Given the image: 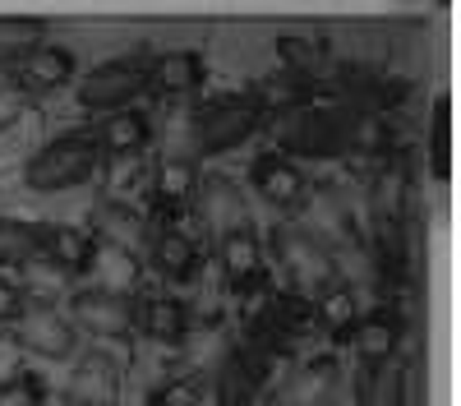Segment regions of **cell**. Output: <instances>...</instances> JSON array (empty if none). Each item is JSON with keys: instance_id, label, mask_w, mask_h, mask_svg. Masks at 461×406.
<instances>
[{"instance_id": "obj_6", "label": "cell", "mask_w": 461, "mask_h": 406, "mask_svg": "<svg viewBox=\"0 0 461 406\" xmlns=\"http://www.w3.org/2000/svg\"><path fill=\"white\" fill-rule=\"evenodd\" d=\"M65 319L79 338L97 342H130L134 332V295L111 286H79L65 301Z\"/></svg>"}, {"instance_id": "obj_26", "label": "cell", "mask_w": 461, "mask_h": 406, "mask_svg": "<svg viewBox=\"0 0 461 406\" xmlns=\"http://www.w3.org/2000/svg\"><path fill=\"white\" fill-rule=\"evenodd\" d=\"M42 42H51V28L47 19H32V14H0V65H14L28 51H37Z\"/></svg>"}, {"instance_id": "obj_33", "label": "cell", "mask_w": 461, "mask_h": 406, "mask_svg": "<svg viewBox=\"0 0 461 406\" xmlns=\"http://www.w3.org/2000/svg\"><path fill=\"white\" fill-rule=\"evenodd\" d=\"M28 310V286L14 282L10 273H0V328H10Z\"/></svg>"}, {"instance_id": "obj_15", "label": "cell", "mask_w": 461, "mask_h": 406, "mask_svg": "<svg viewBox=\"0 0 461 406\" xmlns=\"http://www.w3.org/2000/svg\"><path fill=\"white\" fill-rule=\"evenodd\" d=\"M212 245H217V264H221L226 282L236 286L240 295H245V291H258V286L267 282L263 240H258V231H254V221H249V227H236V231L217 236Z\"/></svg>"}, {"instance_id": "obj_18", "label": "cell", "mask_w": 461, "mask_h": 406, "mask_svg": "<svg viewBox=\"0 0 461 406\" xmlns=\"http://www.w3.org/2000/svg\"><path fill=\"white\" fill-rule=\"evenodd\" d=\"M203 79H208V60L194 47H171V51L148 60V93L185 97V93L203 88Z\"/></svg>"}, {"instance_id": "obj_34", "label": "cell", "mask_w": 461, "mask_h": 406, "mask_svg": "<svg viewBox=\"0 0 461 406\" xmlns=\"http://www.w3.org/2000/svg\"><path fill=\"white\" fill-rule=\"evenodd\" d=\"M23 111H28V97H19L5 79H0V134L14 130V125L23 121Z\"/></svg>"}, {"instance_id": "obj_1", "label": "cell", "mask_w": 461, "mask_h": 406, "mask_svg": "<svg viewBox=\"0 0 461 406\" xmlns=\"http://www.w3.org/2000/svg\"><path fill=\"white\" fill-rule=\"evenodd\" d=\"M273 153L291 162L346 158V111L337 102H304L273 121Z\"/></svg>"}, {"instance_id": "obj_13", "label": "cell", "mask_w": 461, "mask_h": 406, "mask_svg": "<svg viewBox=\"0 0 461 406\" xmlns=\"http://www.w3.org/2000/svg\"><path fill=\"white\" fill-rule=\"evenodd\" d=\"M37 258L65 277H84L97 258V245L84 227H69V221H37Z\"/></svg>"}, {"instance_id": "obj_2", "label": "cell", "mask_w": 461, "mask_h": 406, "mask_svg": "<svg viewBox=\"0 0 461 406\" xmlns=\"http://www.w3.org/2000/svg\"><path fill=\"white\" fill-rule=\"evenodd\" d=\"M93 176H102V148L93 134L74 130V134H56L51 143H42L37 153L23 162V185L32 194H65L79 190Z\"/></svg>"}, {"instance_id": "obj_11", "label": "cell", "mask_w": 461, "mask_h": 406, "mask_svg": "<svg viewBox=\"0 0 461 406\" xmlns=\"http://www.w3.org/2000/svg\"><path fill=\"white\" fill-rule=\"evenodd\" d=\"M249 190L267 203V208H277V212H295L304 203V194H310V176H304L300 162L282 158V153H258L249 162Z\"/></svg>"}, {"instance_id": "obj_9", "label": "cell", "mask_w": 461, "mask_h": 406, "mask_svg": "<svg viewBox=\"0 0 461 406\" xmlns=\"http://www.w3.org/2000/svg\"><path fill=\"white\" fill-rule=\"evenodd\" d=\"M10 338H14V347H23L28 356H37V360H74V351H79V332L69 328V319H65V310H56V305H37V301H28V310L10 323Z\"/></svg>"}, {"instance_id": "obj_35", "label": "cell", "mask_w": 461, "mask_h": 406, "mask_svg": "<svg viewBox=\"0 0 461 406\" xmlns=\"http://www.w3.org/2000/svg\"><path fill=\"white\" fill-rule=\"evenodd\" d=\"M267 406H277V401H267Z\"/></svg>"}, {"instance_id": "obj_17", "label": "cell", "mask_w": 461, "mask_h": 406, "mask_svg": "<svg viewBox=\"0 0 461 406\" xmlns=\"http://www.w3.org/2000/svg\"><path fill=\"white\" fill-rule=\"evenodd\" d=\"M148 264L152 273H158L162 282L180 286V282H194L199 277V264H203V254H199V240L180 231V227H158L148 236Z\"/></svg>"}, {"instance_id": "obj_32", "label": "cell", "mask_w": 461, "mask_h": 406, "mask_svg": "<svg viewBox=\"0 0 461 406\" xmlns=\"http://www.w3.org/2000/svg\"><path fill=\"white\" fill-rule=\"evenodd\" d=\"M148 406H203V383L194 374L162 379L158 388L148 392Z\"/></svg>"}, {"instance_id": "obj_20", "label": "cell", "mask_w": 461, "mask_h": 406, "mask_svg": "<svg viewBox=\"0 0 461 406\" xmlns=\"http://www.w3.org/2000/svg\"><path fill=\"white\" fill-rule=\"evenodd\" d=\"M194 208L203 212V227L212 231V240L226 236V231H236V227H249L245 194H240V185L230 180V176H199Z\"/></svg>"}, {"instance_id": "obj_23", "label": "cell", "mask_w": 461, "mask_h": 406, "mask_svg": "<svg viewBox=\"0 0 461 406\" xmlns=\"http://www.w3.org/2000/svg\"><path fill=\"white\" fill-rule=\"evenodd\" d=\"M341 392V365L332 356H314L286 379V392L277 406H332Z\"/></svg>"}, {"instance_id": "obj_30", "label": "cell", "mask_w": 461, "mask_h": 406, "mask_svg": "<svg viewBox=\"0 0 461 406\" xmlns=\"http://www.w3.org/2000/svg\"><path fill=\"white\" fill-rule=\"evenodd\" d=\"M447 111H452V97L443 93L434 102V125H429V171L438 185H447V176H452V116Z\"/></svg>"}, {"instance_id": "obj_16", "label": "cell", "mask_w": 461, "mask_h": 406, "mask_svg": "<svg viewBox=\"0 0 461 406\" xmlns=\"http://www.w3.org/2000/svg\"><path fill=\"white\" fill-rule=\"evenodd\" d=\"M88 227H93V231H88L93 245H111V249H121V254L148 249V236H152V227L143 221V212L130 208V203H115V199H97V203H93Z\"/></svg>"}, {"instance_id": "obj_4", "label": "cell", "mask_w": 461, "mask_h": 406, "mask_svg": "<svg viewBox=\"0 0 461 406\" xmlns=\"http://www.w3.org/2000/svg\"><path fill=\"white\" fill-rule=\"evenodd\" d=\"M273 254H277V268L286 273V291L304 295V301H314V295H323L328 286L341 282V268L337 258L310 240L300 227H277L273 231Z\"/></svg>"}, {"instance_id": "obj_10", "label": "cell", "mask_w": 461, "mask_h": 406, "mask_svg": "<svg viewBox=\"0 0 461 406\" xmlns=\"http://www.w3.org/2000/svg\"><path fill=\"white\" fill-rule=\"evenodd\" d=\"M69 79H79V60H74V51L60 47V42H42L37 51H28L23 60H14L10 74H5V84L19 97H28V102L47 97V93H60Z\"/></svg>"}, {"instance_id": "obj_8", "label": "cell", "mask_w": 461, "mask_h": 406, "mask_svg": "<svg viewBox=\"0 0 461 406\" xmlns=\"http://www.w3.org/2000/svg\"><path fill=\"white\" fill-rule=\"evenodd\" d=\"M295 212H300V221H291V227H300L310 240H319L332 258H337V249H365V236L356 231V217L332 185H310V194H304V203Z\"/></svg>"}, {"instance_id": "obj_7", "label": "cell", "mask_w": 461, "mask_h": 406, "mask_svg": "<svg viewBox=\"0 0 461 406\" xmlns=\"http://www.w3.org/2000/svg\"><path fill=\"white\" fill-rule=\"evenodd\" d=\"M282 360H286L282 351L240 342L236 351L217 365V374H212V397H217V406H254L258 392H263V383L277 374Z\"/></svg>"}, {"instance_id": "obj_3", "label": "cell", "mask_w": 461, "mask_h": 406, "mask_svg": "<svg viewBox=\"0 0 461 406\" xmlns=\"http://www.w3.org/2000/svg\"><path fill=\"white\" fill-rule=\"evenodd\" d=\"M263 125V111L249 102V97H217L208 106L194 111L189 121V143H194V162H208V158H226L236 153L240 143H249Z\"/></svg>"}, {"instance_id": "obj_22", "label": "cell", "mask_w": 461, "mask_h": 406, "mask_svg": "<svg viewBox=\"0 0 461 406\" xmlns=\"http://www.w3.org/2000/svg\"><path fill=\"white\" fill-rule=\"evenodd\" d=\"M351 351L365 360V365H393L397 347H402V319L388 314V310H369V314H356L351 332H346Z\"/></svg>"}, {"instance_id": "obj_14", "label": "cell", "mask_w": 461, "mask_h": 406, "mask_svg": "<svg viewBox=\"0 0 461 406\" xmlns=\"http://www.w3.org/2000/svg\"><path fill=\"white\" fill-rule=\"evenodd\" d=\"M134 332L158 347H180L189 338V305L171 291H143L134 295Z\"/></svg>"}, {"instance_id": "obj_5", "label": "cell", "mask_w": 461, "mask_h": 406, "mask_svg": "<svg viewBox=\"0 0 461 406\" xmlns=\"http://www.w3.org/2000/svg\"><path fill=\"white\" fill-rule=\"evenodd\" d=\"M148 93V60L139 56H115L93 65L79 84H74V97H79L84 111L93 116H111V111H125Z\"/></svg>"}, {"instance_id": "obj_19", "label": "cell", "mask_w": 461, "mask_h": 406, "mask_svg": "<svg viewBox=\"0 0 461 406\" xmlns=\"http://www.w3.org/2000/svg\"><path fill=\"white\" fill-rule=\"evenodd\" d=\"M65 397H69V406H115V397H121V365H115V356H106V351L79 356Z\"/></svg>"}, {"instance_id": "obj_21", "label": "cell", "mask_w": 461, "mask_h": 406, "mask_svg": "<svg viewBox=\"0 0 461 406\" xmlns=\"http://www.w3.org/2000/svg\"><path fill=\"white\" fill-rule=\"evenodd\" d=\"M93 139H97V148H102V162L143 158V148L152 143V121H148V111L125 106V111H111V116H102V125L93 130Z\"/></svg>"}, {"instance_id": "obj_25", "label": "cell", "mask_w": 461, "mask_h": 406, "mask_svg": "<svg viewBox=\"0 0 461 406\" xmlns=\"http://www.w3.org/2000/svg\"><path fill=\"white\" fill-rule=\"evenodd\" d=\"M249 102L263 111V116H286V111H295V106H304V102H314V79H300V74H286V69H277V74H267V79L249 93Z\"/></svg>"}, {"instance_id": "obj_29", "label": "cell", "mask_w": 461, "mask_h": 406, "mask_svg": "<svg viewBox=\"0 0 461 406\" xmlns=\"http://www.w3.org/2000/svg\"><path fill=\"white\" fill-rule=\"evenodd\" d=\"M37 264V221L0 217V273Z\"/></svg>"}, {"instance_id": "obj_12", "label": "cell", "mask_w": 461, "mask_h": 406, "mask_svg": "<svg viewBox=\"0 0 461 406\" xmlns=\"http://www.w3.org/2000/svg\"><path fill=\"white\" fill-rule=\"evenodd\" d=\"M148 194H152V212H158L162 227H176L199 199V162L194 158H162L152 167Z\"/></svg>"}, {"instance_id": "obj_28", "label": "cell", "mask_w": 461, "mask_h": 406, "mask_svg": "<svg viewBox=\"0 0 461 406\" xmlns=\"http://www.w3.org/2000/svg\"><path fill=\"white\" fill-rule=\"evenodd\" d=\"M277 60L286 74H300V79H314L328 60V42L323 37H300V32H282L277 37Z\"/></svg>"}, {"instance_id": "obj_31", "label": "cell", "mask_w": 461, "mask_h": 406, "mask_svg": "<svg viewBox=\"0 0 461 406\" xmlns=\"http://www.w3.org/2000/svg\"><path fill=\"white\" fill-rule=\"evenodd\" d=\"M51 388L42 374H32V369H14V374L0 379V406H47Z\"/></svg>"}, {"instance_id": "obj_27", "label": "cell", "mask_w": 461, "mask_h": 406, "mask_svg": "<svg viewBox=\"0 0 461 406\" xmlns=\"http://www.w3.org/2000/svg\"><path fill=\"white\" fill-rule=\"evenodd\" d=\"M346 153L360 158H393V125L388 116H351L346 111Z\"/></svg>"}, {"instance_id": "obj_24", "label": "cell", "mask_w": 461, "mask_h": 406, "mask_svg": "<svg viewBox=\"0 0 461 406\" xmlns=\"http://www.w3.org/2000/svg\"><path fill=\"white\" fill-rule=\"evenodd\" d=\"M360 406H415V365H365Z\"/></svg>"}]
</instances>
